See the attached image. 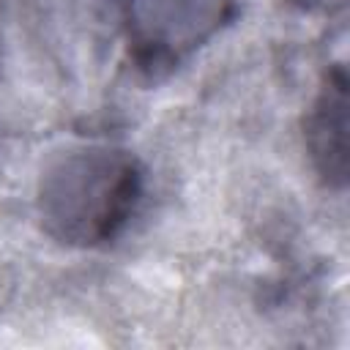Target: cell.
<instances>
[{"mask_svg": "<svg viewBox=\"0 0 350 350\" xmlns=\"http://www.w3.org/2000/svg\"><path fill=\"white\" fill-rule=\"evenodd\" d=\"M232 0H131L129 41L145 68L172 66L208 41L230 16Z\"/></svg>", "mask_w": 350, "mask_h": 350, "instance_id": "7a4b0ae2", "label": "cell"}, {"mask_svg": "<svg viewBox=\"0 0 350 350\" xmlns=\"http://www.w3.org/2000/svg\"><path fill=\"white\" fill-rule=\"evenodd\" d=\"M306 145L325 183L342 189L347 183V74L342 63L325 74L314 98L306 120Z\"/></svg>", "mask_w": 350, "mask_h": 350, "instance_id": "3957f363", "label": "cell"}, {"mask_svg": "<svg viewBox=\"0 0 350 350\" xmlns=\"http://www.w3.org/2000/svg\"><path fill=\"white\" fill-rule=\"evenodd\" d=\"M301 8H309V11H323V14H334V11H342L347 0H295Z\"/></svg>", "mask_w": 350, "mask_h": 350, "instance_id": "277c9868", "label": "cell"}, {"mask_svg": "<svg viewBox=\"0 0 350 350\" xmlns=\"http://www.w3.org/2000/svg\"><path fill=\"white\" fill-rule=\"evenodd\" d=\"M142 197V167L120 148L85 145L55 156L38 180L44 230L68 246L112 241Z\"/></svg>", "mask_w": 350, "mask_h": 350, "instance_id": "6da1fadb", "label": "cell"}]
</instances>
